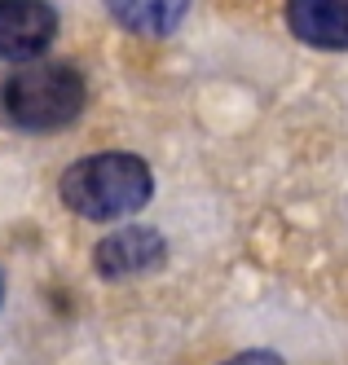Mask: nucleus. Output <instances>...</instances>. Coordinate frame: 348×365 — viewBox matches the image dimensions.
<instances>
[{
  "instance_id": "7ed1b4c3",
  "label": "nucleus",
  "mask_w": 348,
  "mask_h": 365,
  "mask_svg": "<svg viewBox=\"0 0 348 365\" xmlns=\"http://www.w3.org/2000/svg\"><path fill=\"white\" fill-rule=\"evenodd\" d=\"M164 259H168V242H164V233L150 229V225L115 229V233H106V238L93 247V269L106 282H124V277L154 273Z\"/></svg>"
},
{
  "instance_id": "20e7f679",
  "label": "nucleus",
  "mask_w": 348,
  "mask_h": 365,
  "mask_svg": "<svg viewBox=\"0 0 348 365\" xmlns=\"http://www.w3.org/2000/svg\"><path fill=\"white\" fill-rule=\"evenodd\" d=\"M58 40V9L49 0H0V62H31Z\"/></svg>"
},
{
  "instance_id": "39448f33",
  "label": "nucleus",
  "mask_w": 348,
  "mask_h": 365,
  "mask_svg": "<svg viewBox=\"0 0 348 365\" xmlns=\"http://www.w3.org/2000/svg\"><path fill=\"white\" fill-rule=\"evenodd\" d=\"M287 27L309 48L344 53L348 48V0H287Z\"/></svg>"
},
{
  "instance_id": "f03ea898",
  "label": "nucleus",
  "mask_w": 348,
  "mask_h": 365,
  "mask_svg": "<svg viewBox=\"0 0 348 365\" xmlns=\"http://www.w3.org/2000/svg\"><path fill=\"white\" fill-rule=\"evenodd\" d=\"M89 106L84 75L66 62H22L5 84H0V115L18 133H62Z\"/></svg>"
},
{
  "instance_id": "0eeeda50",
  "label": "nucleus",
  "mask_w": 348,
  "mask_h": 365,
  "mask_svg": "<svg viewBox=\"0 0 348 365\" xmlns=\"http://www.w3.org/2000/svg\"><path fill=\"white\" fill-rule=\"evenodd\" d=\"M225 365H282V356H274V352H243V356H229Z\"/></svg>"
},
{
  "instance_id": "f257e3e1",
  "label": "nucleus",
  "mask_w": 348,
  "mask_h": 365,
  "mask_svg": "<svg viewBox=\"0 0 348 365\" xmlns=\"http://www.w3.org/2000/svg\"><path fill=\"white\" fill-rule=\"evenodd\" d=\"M58 194L79 220L101 225V220H119V216L141 212L154 194V176H150V163L137 159V154L101 150V154L75 159L62 172Z\"/></svg>"
},
{
  "instance_id": "423d86ee",
  "label": "nucleus",
  "mask_w": 348,
  "mask_h": 365,
  "mask_svg": "<svg viewBox=\"0 0 348 365\" xmlns=\"http://www.w3.org/2000/svg\"><path fill=\"white\" fill-rule=\"evenodd\" d=\"M106 14H111V22L128 36L164 40L185 22L190 0H106Z\"/></svg>"
},
{
  "instance_id": "6e6552de",
  "label": "nucleus",
  "mask_w": 348,
  "mask_h": 365,
  "mask_svg": "<svg viewBox=\"0 0 348 365\" xmlns=\"http://www.w3.org/2000/svg\"><path fill=\"white\" fill-rule=\"evenodd\" d=\"M0 295H5V282H0Z\"/></svg>"
}]
</instances>
